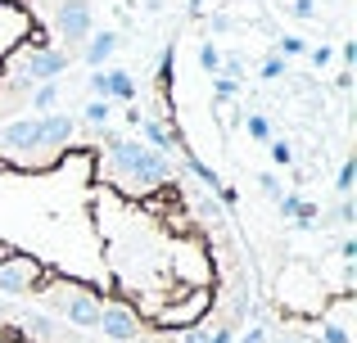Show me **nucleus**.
<instances>
[{"instance_id": "obj_10", "label": "nucleus", "mask_w": 357, "mask_h": 343, "mask_svg": "<svg viewBox=\"0 0 357 343\" xmlns=\"http://www.w3.org/2000/svg\"><path fill=\"white\" fill-rule=\"evenodd\" d=\"M114 50H118V32H91L86 36V63L91 68H100Z\"/></svg>"}, {"instance_id": "obj_14", "label": "nucleus", "mask_w": 357, "mask_h": 343, "mask_svg": "<svg viewBox=\"0 0 357 343\" xmlns=\"http://www.w3.org/2000/svg\"><path fill=\"white\" fill-rule=\"evenodd\" d=\"M244 131H249L258 145H267V141H271V122H267L262 113H244Z\"/></svg>"}, {"instance_id": "obj_9", "label": "nucleus", "mask_w": 357, "mask_h": 343, "mask_svg": "<svg viewBox=\"0 0 357 343\" xmlns=\"http://www.w3.org/2000/svg\"><path fill=\"white\" fill-rule=\"evenodd\" d=\"M68 141H73V118H68V113L41 118V145H50V150H63Z\"/></svg>"}, {"instance_id": "obj_26", "label": "nucleus", "mask_w": 357, "mask_h": 343, "mask_svg": "<svg viewBox=\"0 0 357 343\" xmlns=\"http://www.w3.org/2000/svg\"><path fill=\"white\" fill-rule=\"evenodd\" d=\"M353 212H357V208H353V199H344L340 208H335V221H340V226H353Z\"/></svg>"}, {"instance_id": "obj_1", "label": "nucleus", "mask_w": 357, "mask_h": 343, "mask_svg": "<svg viewBox=\"0 0 357 343\" xmlns=\"http://www.w3.org/2000/svg\"><path fill=\"white\" fill-rule=\"evenodd\" d=\"M109 159H114L118 172L127 176H140V181H167L172 168H167V154H154L149 145L140 141H122V136H109Z\"/></svg>"}, {"instance_id": "obj_25", "label": "nucleus", "mask_w": 357, "mask_h": 343, "mask_svg": "<svg viewBox=\"0 0 357 343\" xmlns=\"http://www.w3.org/2000/svg\"><path fill=\"white\" fill-rule=\"evenodd\" d=\"M258 185H262V190L271 194V199H280V194H285V190H280V181H276L271 172H262V176H258Z\"/></svg>"}, {"instance_id": "obj_21", "label": "nucleus", "mask_w": 357, "mask_h": 343, "mask_svg": "<svg viewBox=\"0 0 357 343\" xmlns=\"http://www.w3.org/2000/svg\"><path fill=\"white\" fill-rule=\"evenodd\" d=\"M267 150H271V163H280V168H289V163H294V150H289L285 141H267Z\"/></svg>"}, {"instance_id": "obj_32", "label": "nucleus", "mask_w": 357, "mask_h": 343, "mask_svg": "<svg viewBox=\"0 0 357 343\" xmlns=\"http://www.w3.org/2000/svg\"><path fill=\"white\" fill-rule=\"evenodd\" d=\"M340 59H344V68H349V63H357V45H353V41H344V50H340Z\"/></svg>"}, {"instance_id": "obj_18", "label": "nucleus", "mask_w": 357, "mask_h": 343, "mask_svg": "<svg viewBox=\"0 0 357 343\" xmlns=\"http://www.w3.org/2000/svg\"><path fill=\"white\" fill-rule=\"evenodd\" d=\"M285 68H289V63H285V54H271V59L267 63H262V77H267V81H276V77H285Z\"/></svg>"}, {"instance_id": "obj_20", "label": "nucleus", "mask_w": 357, "mask_h": 343, "mask_svg": "<svg viewBox=\"0 0 357 343\" xmlns=\"http://www.w3.org/2000/svg\"><path fill=\"white\" fill-rule=\"evenodd\" d=\"M86 118H91V122H109V118H114V104H109V99H91Z\"/></svg>"}, {"instance_id": "obj_34", "label": "nucleus", "mask_w": 357, "mask_h": 343, "mask_svg": "<svg viewBox=\"0 0 357 343\" xmlns=\"http://www.w3.org/2000/svg\"><path fill=\"white\" fill-rule=\"evenodd\" d=\"M276 343H294V339H276Z\"/></svg>"}, {"instance_id": "obj_30", "label": "nucleus", "mask_w": 357, "mask_h": 343, "mask_svg": "<svg viewBox=\"0 0 357 343\" xmlns=\"http://www.w3.org/2000/svg\"><path fill=\"white\" fill-rule=\"evenodd\" d=\"M294 14L298 18H312L317 14V0H294Z\"/></svg>"}, {"instance_id": "obj_2", "label": "nucleus", "mask_w": 357, "mask_h": 343, "mask_svg": "<svg viewBox=\"0 0 357 343\" xmlns=\"http://www.w3.org/2000/svg\"><path fill=\"white\" fill-rule=\"evenodd\" d=\"M14 68H18V86H27V81H59V72L68 68V54L45 50V45H23Z\"/></svg>"}, {"instance_id": "obj_23", "label": "nucleus", "mask_w": 357, "mask_h": 343, "mask_svg": "<svg viewBox=\"0 0 357 343\" xmlns=\"http://www.w3.org/2000/svg\"><path fill=\"white\" fill-rule=\"evenodd\" d=\"M208 343H236V326H218V330H208Z\"/></svg>"}, {"instance_id": "obj_24", "label": "nucleus", "mask_w": 357, "mask_h": 343, "mask_svg": "<svg viewBox=\"0 0 357 343\" xmlns=\"http://www.w3.org/2000/svg\"><path fill=\"white\" fill-rule=\"evenodd\" d=\"M280 54H307V45L298 36H280Z\"/></svg>"}, {"instance_id": "obj_5", "label": "nucleus", "mask_w": 357, "mask_h": 343, "mask_svg": "<svg viewBox=\"0 0 357 343\" xmlns=\"http://www.w3.org/2000/svg\"><path fill=\"white\" fill-rule=\"evenodd\" d=\"M208 303H213V289H208V285H195V289H190V303H185L181 312L167 308L163 317H158V326H163V330H172V326L190 330V326H199V321H208Z\"/></svg>"}, {"instance_id": "obj_4", "label": "nucleus", "mask_w": 357, "mask_h": 343, "mask_svg": "<svg viewBox=\"0 0 357 343\" xmlns=\"http://www.w3.org/2000/svg\"><path fill=\"white\" fill-rule=\"evenodd\" d=\"M41 280V262L27 253H5L0 257V294H27Z\"/></svg>"}, {"instance_id": "obj_7", "label": "nucleus", "mask_w": 357, "mask_h": 343, "mask_svg": "<svg viewBox=\"0 0 357 343\" xmlns=\"http://www.w3.org/2000/svg\"><path fill=\"white\" fill-rule=\"evenodd\" d=\"M59 312L73 321V326H82V330H96L100 326V303L91 298V294H59Z\"/></svg>"}, {"instance_id": "obj_15", "label": "nucleus", "mask_w": 357, "mask_h": 343, "mask_svg": "<svg viewBox=\"0 0 357 343\" xmlns=\"http://www.w3.org/2000/svg\"><path fill=\"white\" fill-rule=\"evenodd\" d=\"M199 63H204V72H208V77H218V72H222V50L213 41H204L199 45Z\"/></svg>"}, {"instance_id": "obj_11", "label": "nucleus", "mask_w": 357, "mask_h": 343, "mask_svg": "<svg viewBox=\"0 0 357 343\" xmlns=\"http://www.w3.org/2000/svg\"><path fill=\"white\" fill-rule=\"evenodd\" d=\"M136 127H140V136L149 141V150H154V154H167V150H172V131H167L163 122H154V118H140Z\"/></svg>"}, {"instance_id": "obj_17", "label": "nucleus", "mask_w": 357, "mask_h": 343, "mask_svg": "<svg viewBox=\"0 0 357 343\" xmlns=\"http://www.w3.org/2000/svg\"><path fill=\"white\" fill-rule=\"evenodd\" d=\"M27 330H32V335H41V339H59V326H54L50 317H27Z\"/></svg>"}, {"instance_id": "obj_29", "label": "nucleus", "mask_w": 357, "mask_h": 343, "mask_svg": "<svg viewBox=\"0 0 357 343\" xmlns=\"http://www.w3.org/2000/svg\"><path fill=\"white\" fill-rule=\"evenodd\" d=\"M307 59H312V68H326V63H331V50H326V45L321 50H307Z\"/></svg>"}, {"instance_id": "obj_3", "label": "nucleus", "mask_w": 357, "mask_h": 343, "mask_svg": "<svg viewBox=\"0 0 357 343\" xmlns=\"http://www.w3.org/2000/svg\"><path fill=\"white\" fill-rule=\"evenodd\" d=\"M54 36H63L68 45L86 41L91 32H96V9H91V0H59V9H54Z\"/></svg>"}, {"instance_id": "obj_8", "label": "nucleus", "mask_w": 357, "mask_h": 343, "mask_svg": "<svg viewBox=\"0 0 357 343\" xmlns=\"http://www.w3.org/2000/svg\"><path fill=\"white\" fill-rule=\"evenodd\" d=\"M41 145V118H18L0 127V150H36Z\"/></svg>"}, {"instance_id": "obj_27", "label": "nucleus", "mask_w": 357, "mask_h": 343, "mask_svg": "<svg viewBox=\"0 0 357 343\" xmlns=\"http://www.w3.org/2000/svg\"><path fill=\"white\" fill-rule=\"evenodd\" d=\"M218 199H222V208H236V203H240V194L231 190V185H218Z\"/></svg>"}, {"instance_id": "obj_6", "label": "nucleus", "mask_w": 357, "mask_h": 343, "mask_svg": "<svg viewBox=\"0 0 357 343\" xmlns=\"http://www.w3.org/2000/svg\"><path fill=\"white\" fill-rule=\"evenodd\" d=\"M96 330H105V335L118 339V343H131L140 335V317L127 308V303H109V308H100V326Z\"/></svg>"}, {"instance_id": "obj_28", "label": "nucleus", "mask_w": 357, "mask_h": 343, "mask_svg": "<svg viewBox=\"0 0 357 343\" xmlns=\"http://www.w3.org/2000/svg\"><path fill=\"white\" fill-rule=\"evenodd\" d=\"M181 343H208V330H204V326H190V330H185V339Z\"/></svg>"}, {"instance_id": "obj_19", "label": "nucleus", "mask_w": 357, "mask_h": 343, "mask_svg": "<svg viewBox=\"0 0 357 343\" xmlns=\"http://www.w3.org/2000/svg\"><path fill=\"white\" fill-rule=\"evenodd\" d=\"M353 176H357V163H353V159H344L340 176H335V185H340V194H344V199H349V190H353Z\"/></svg>"}, {"instance_id": "obj_13", "label": "nucleus", "mask_w": 357, "mask_h": 343, "mask_svg": "<svg viewBox=\"0 0 357 343\" xmlns=\"http://www.w3.org/2000/svg\"><path fill=\"white\" fill-rule=\"evenodd\" d=\"M54 104H59V81H41V86L32 90V109L45 113V109H54Z\"/></svg>"}, {"instance_id": "obj_22", "label": "nucleus", "mask_w": 357, "mask_h": 343, "mask_svg": "<svg viewBox=\"0 0 357 343\" xmlns=\"http://www.w3.org/2000/svg\"><path fill=\"white\" fill-rule=\"evenodd\" d=\"M213 90H218V99H231L240 90V81H231V77H213Z\"/></svg>"}, {"instance_id": "obj_16", "label": "nucleus", "mask_w": 357, "mask_h": 343, "mask_svg": "<svg viewBox=\"0 0 357 343\" xmlns=\"http://www.w3.org/2000/svg\"><path fill=\"white\" fill-rule=\"evenodd\" d=\"M321 343H353V335L344 330V321H321Z\"/></svg>"}, {"instance_id": "obj_31", "label": "nucleus", "mask_w": 357, "mask_h": 343, "mask_svg": "<svg viewBox=\"0 0 357 343\" xmlns=\"http://www.w3.org/2000/svg\"><path fill=\"white\" fill-rule=\"evenodd\" d=\"M236 343H267V330H262V326H253L249 335H244V339H236Z\"/></svg>"}, {"instance_id": "obj_12", "label": "nucleus", "mask_w": 357, "mask_h": 343, "mask_svg": "<svg viewBox=\"0 0 357 343\" xmlns=\"http://www.w3.org/2000/svg\"><path fill=\"white\" fill-rule=\"evenodd\" d=\"M185 168H190V176H195V181H199V185H208V190H213V194H218V185H222V176H218V172H213V168H208V163H204V159H195V154H185Z\"/></svg>"}, {"instance_id": "obj_33", "label": "nucleus", "mask_w": 357, "mask_h": 343, "mask_svg": "<svg viewBox=\"0 0 357 343\" xmlns=\"http://www.w3.org/2000/svg\"><path fill=\"white\" fill-rule=\"evenodd\" d=\"M340 257H349V262H353V257H357V239H344V244H340Z\"/></svg>"}]
</instances>
